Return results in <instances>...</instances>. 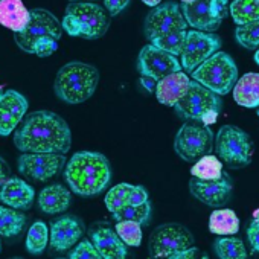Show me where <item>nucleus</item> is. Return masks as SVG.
<instances>
[{
	"label": "nucleus",
	"instance_id": "1",
	"mask_svg": "<svg viewBox=\"0 0 259 259\" xmlns=\"http://www.w3.org/2000/svg\"><path fill=\"white\" fill-rule=\"evenodd\" d=\"M14 145L22 153L66 154L72 145L70 128L57 113L37 110L29 113L17 126Z\"/></svg>",
	"mask_w": 259,
	"mask_h": 259
},
{
	"label": "nucleus",
	"instance_id": "2",
	"mask_svg": "<svg viewBox=\"0 0 259 259\" xmlns=\"http://www.w3.org/2000/svg\"><path fill=\"white\" fill-rule=\"evenodd\" d=\"M64 179L70 191L79 197H95L111 182L108 159L95 151L75 153L66 163Z\"/></svg>",
	"mask_w": 259,
	"mask_h": 259
},
{
	"label": "nucleus",
	"instance_id": "3",
	"mask_svg": "<svg viewBox=\"0 0 259 259\" xmlns=\"http://www.w3.org/2000/svg\"><path fill=\"white\" fill-rule=\"evenodd\" d=\"M99 84V70L82 61L64 64L55 78V95L66 104L76 105L93 96Z\"/></svg>",
	"mask_w": 259,
	"mask_h": 259
},
{
	"label": "nucleus",
	"instance_id": "4",
	"mask_svg": "<svg viewBox=\"0 0 259 259\" xmlns=\"http://www.w3.org/2000/svg\"><path fill=\"white\" fill-rule=\"evenodd\" d=\"M61 25L72 37L98 40L108 31L110 19L104 8L93 2H70Z\"/></svg>",
	"mask_w": 259,
	"mask_h": 259
},
{
	"label": "nucleus",
	"instance_id": "5",
	"mask_svg": "<svg viewBox=\"0 0 259 259\" xmlns=\"http://www.w3.org/2000/svg\"><path fill=\"white\" fill-rule=\"evenodd\" d=\"M223 107L220 95L209 90L195 79L191 81L189 89L183 98L176 104V111L180 117L192 122H201L203 125L215 123Z\"/></svg>",
	"mask_w": 259,
	"mask_h": 259
},
{
	"label": "nucleus",
	"instance_id": "6",
	"mask_svg": "<svg viewBox=\"0 0 259 259\" xmlns=\"http://www.w3.org/2000/svg\"><path fill=\"white\" fill-rule=\"evenodd\" d=\"M191 75L197 82L223 96L235 87L238 81V67L229 54L218 51L200 64Z\"/></svg>",
	"mask_w": 259,
	"mask_h": 259
},
{
	"label": "nucleus",
	"instance_id": "7",
	"mask_svg": "<svg viewBox=\"0 0 259 259\" xmlns=\"http://www.w3.org/2000/svg\"><path fill=\"white\" fill-rule=\"evenodd\" d=\"M215 150L218 157L230 169H241L251 163L253 142L244 130L235 125H223L218 130Z\"/></svg>",
	"mask_w": 259,
	"mask_h": 259
},
{
	"label": "nucleus",
	"instance_id": "8",
	"mask_svg": "<svg viewBox=\"0 0 259 259\" xmlns=\"http://www.w3.org/2000/svg\"><path fill=\"white\" fill-rule=\"evenodd\" d=\"M194 245V235L188 227L177 223H166L159 226L150 236L148 253L150 257H169L179 259V256Z\"/></svg>",
	"mask_w": 259,
	"mask_h": 259
},
{
	"label": "nucleus",
	"instance_id": "9",
	"mask_svg": "<svg viewBox=\"0 0 259 259\" xmlns=\"http://www.w3.org/2000/svg\"><path fill=\"white\" fill-rule=\"evenodd\" d=\"M174 150L185 162H197L213 150V133L209 125L183 123L176 135Z\"/></svg>",
	"mask_w": 259,
	"mask_h": 259
},
{
	"label": "nucleus",
	"instance_id": "10",
	"mask_svg": "<svg viewBox=\"0 0 259 259\" xmlns=\"http://www.w3.org/2000/svg\"><path fill=\"white\" fill-rule=\"evenodd\" d=\"M61 35H63V25L60 23L57 16H54L48 10L37 8L31 11V20L28 26L20 32H14V40L23 52L32 54L34 45L38 40L54 38L58 41Z\"/></svg>",
	"mask_w": 259,
	"mask_h": 259
},
{
	"label": "nucleus",
	"instance_id": "11",
	"mask_svg": "<svg viewBox=\"0 0 259 259\" xmlns=\"http://www.w3.org/2000/svg\"><path fill=\"white\" fill-rule=\"evenodd\" d=\"M180 7L188 25L203 32H215L230 14L229 0H195Z\"/></svg>",
	"mask_w": 259,
	"mask_h": 259
},
{
	"label": "nucleus",
	"instance_id": "12",
	"mask_svg": "<svg viewBox=\"0 0 259 259\" xmlns=\"http://www.w3.org/2000/svg\"><path fill=\"white\" fill-rule=\"evenodd\" d=\"M188 26L189 25L183 16L182 7L176 2H166L154 7L148 13V16L145 17L144 32L148 41L151 43L153 40L168 32L186 29Z\"/></svg>",
	"mask_w": 259,
	"mask_h": 259
},
{
	"label": "nucleus",
	"instance_id": "13",
	"mask_svg": "<svg viewBox=\"0 0 259 259\" xmlns=\"http://www.w3.org/2000/svg\"><path fill=\"white\" fill-rule=\"evenodd\" d=\"M221 49V38L212 32L189 31L186 35V43L182 52V67L186 73H192L200 64L209 60L213 54Z\"/></svg>",
	"mask_w": 259,
	"mask_h": 259
},
{
	"label": "nucleus",
	"instance_id": "14",
	"mask_svg": "<svg viewBox=\"0 0 259 259\" xmlns=\"http://www.w3.org/2000/svg\"><path fill=\"white\" fill-rule=\"evenodd\" d=\"M66 166V156L60 153H23L17 160L22 176L35 182H46Z\"/></svg>",
	"mask_w": 259,
	"mask_h": 259
},
{
	"label": "nucleus",
	"instance_id": "15",
	"mask_svg": "<svg viewBox=\"0 0 259 259\" xmlns=\"http://www.w3.org/2000/svg\"><path fill=\"white\" fill-rule=\"evenodd\" d=\"M138 69H139L141 75L151 76V78L160 81L171 73L180 72L183 67L176 55H172L163 49H159L150 43V45L144 46L139 52Z\"/></svg>",
	"mask_w": 259,
	"mask_h": 259
},
{
	"label": "nucleus",
	"instance_id": "16",
	"mask_svg": "<svg viewBox=\"0 0 259 259\" xmlns=\"http://www.w3.org/2000/svg\"><path fill=\"white\" fill-rule=\"evenodd\" d=\"M189 191L203 204L210 207H223L232 197L233 182L227 172H223V176L215 180H201L192 177L189 182Z\"/></svg>",
	"mask_w": 259,
	"mask_h": 259
},
{
	"label": "nucleus",
	"instance_id": "17",
	"mask_svg": "<svg viewBox=\"0 0 259 259\" xmlns=\"http://www.w3.org/2000/svg\"><path fill=\"white\" fill-rule=\"evenodd\" d=\"M29 104L17 90H8L0 99V136H8L23 120Z\"/></svg>",
	"mask_w": 259,
	"mask_h": 259
},
{
	"label": "nucleus",
	"instance_id": "18",
	"mask_svg": "<svg viewBox=\"0 0 259 259\" xmlns=\"http://www.w3.org/2000/svg\"><path fill=\"white\" fill-rule=\"evenodd\" d=\"M84 233V224L75 217H63L51 226V247L57 251H66L73 247Z\"/></svg>",
	"mask_w": 259,
	"mask_h": 259
},
{
	"label": "nucleus",
	"instance_id": "19",
	"mask_svg": "<svg viewBox=\"0 0 259 259\" xmlns=\"http://www.w3.org/2000/svg\"><path fill=\"white\" fill-rule=\"evenodd\" d=\"M90 238L104 259H123L126 256V244L120 239L116 229L98 224L90 230Z\"/></svg>",
	"mask_w": 259,
	"mask_h": 259
},
{
	"label": "nucleus",
	"instance_id": "20",
	"mask_svg": "<svg viewBox=\"0 0 259 259\" xmlns=\"http://www.w3.org/2000/svg\"><path fill=\"white\" fill-rule=\"evenodd\" d=\"M34 197H35L34 188L17 177L8 179L7 183L2 186V189H0V201L19 210L29 209L34 201Z\"/></svg>",
	"mask_w": 259,
	"mask_h": 259
},
{
	"label": "nucleus",
	"instance_id": "21",
	"mask_svg": "<svg viewBox=\"0 0 259 259\" xmlns=\"http://www.w3.org/2000/svg\"><path fill=\"white\" fill-rule=\"evenodd\" d=\"M191 79L185 72H176L157 82L156 98L160 104L168 107H176V104L183 98L186 90L189 89Z\"/></svg>",
	"mask_w": 259,
	"mask_h": 259
},
{
	"label": "nucleus",
	"instance_id": "22",
	"mask_svg": "<svg viewBox=\"0 0 259 259\" xmlns=\"http://www.w3.org/2000/svg\"><path fill=\"white\" fill-rule=\"evenodd\" d=\"M31 20V11H28L22 0H0V25L14 32L23 31Z\"/></svg>",
	"mask_w": 259,
	"mask_h": 259
},
{
	"label": "nucleus",
	"instance_id": "23",
	"mask_svg": "<svg viewBox=\"0 0 259 259\" xmlns=\"http://www.w3.org/2000/svg\"><path fill=\"white\" fill-rule=\"evenodd\" d=\"M38 206L48 215L61 213L70 206V191L63 185L46 186L38 195Z\"/></svg>",
	"mask_w": 259,
	"mask_h": 259
},
{
	"label": "nucleus",
	"instance_id": "24",
	"mask_svg": "<svg viewBox=\"0 0 259 259\" xmlns=\"http://www.w3.org/2000/svg\"><path fill=\"white\" fill-rule=\"evenodd\" d=\"M235 102L241 107L257 108L259 107V73L248 72L242 75L233 87Z\"/></svg>",
	"mask_w": 259,
	"mask_h": 259
},
{
	"label": "nucleus",
	"instance_id": "25",
	"mask_svg": "<svg viewBox=\"0 0 259 259\" xmlns=\"http://www.w3.org/2000/svg\"><path fill=\"white\" fill-rule=\"evenodd\" d=\"M209 230L221 236L235 235L239 230V220L236 213L230 209H217L210 213Z\"/></svg>",
	"mask_w": 259,
	"mask_h": 259
},
{
	"label": "nucleus",
	"instance_id": "26",
	"mask_svg": "<svg viewBox=\"0 0 259 259\" xmlns=\"http://www.w3.org/2000/svg\"><path fill=\"white\" fill-rule=\"evenodd\" d=\"M229 10L233 22L238 26L259 20V0H233Z\"/></svg>",
	"mask_w": 259,
	"mask_h": 259
},
{
	"label": "nucleus",
	"instance_id": "27",
	"mask_svg": "<svg viewBox=\"0 0 259 259\" xmlns=\"http://www.w3.org/2000/svg\"><path fill=\"white\" fill-rule=\"evenodd\" d=\"M26 224V217L14 207L0 206V236L13 238L19 235Z\"/></svg>",
	"mask_w": 259,
	"mask_h": 259
},
{
	"label": "nucleus",
	"instance_id": "28",
	"mask_svg": "<svg viewBox=\"0 0 259 259\" xmlns=\"http://www.w3.org/2000/svg\"><path fill=\"white\" fill-rule=\"evenodd\" d=\"M223 162L220 157L213 154H206L201 159H198L194 166L191 168L192 177L201 179V180H215L223 176Z\"/></svg>",
	"mask_w": 259,
	"mask_h": 259
},
{
	"label": "nucleus",
	"instance_id": "29",
	"mask_svg": "<svg viewBox=\"0 0 259 259\" xmlns=\"http://www.w3.org/2000/svg\"><path fill=\"white\" fill-rule=\"evenodd\" d=\"M111 217L114 221H136L142 226H147L151 217L150 200L142 204H126L117 212H113Z\"/></svg>",
	"mask_w": 259,
	"mask_h": 259
},
{
	"label": "nucleus",
	"instance_id": "30",
	"mask_svg": "<svg viewBox=\"0 0 259 259\" xmlns=\"http://www.w3.org/2000/svg\"><path fill=\"white\" fill-rule=\"evenodd\" d=\"M213 250L220 259H244V257H247L245 245L238 238H229V236L218 238L213 242Z\"/></svg>",
	"mask_w": 259,
	"mask_h": 259
},
{
	"label": "nucleus",
	"instance_id": "31",
	"mask_svg": "<svg viewBox=\"0 0 259 259\" xmlns=\"http://www.w3.org/2000/svg\"><path fill=\"white\" fill-rule=\"evenodd\" d=\"M49 241V229L43 221H37L31 226L26 236V250L32 254H40L45 251Z\"/></svg>",
	"mask_w": 259,
	"mask_h": 259
},
{
	"label": "nucleus",
	"instance_id": "32",
	"mask_svg": "<svg viewBox=\"0 0 259 259\" xmlns=\"http://www.w3.org/2000/svg\"><path fill=\"white\" fill-rule=\"evenodd\" d=\"M186 35H188L186 29L172 31V32H168V34L153 40L151 45H154L156 48L163 49V51L179 57L183 52V48H185V43H186Z\"/></svg>",
	"mask_w": 259,
	"mask_h": 259
},
{
	"label": "nucleus",
	"instance_id": "33",
	"mask_svg": "<svg viewBox=\"0 0 259 259\" xmlns=\"http://www.w3.org/2000/svg\"><path fill=\"white\" fill-rule=\"evenodd\" d=\"M133 189H135V185H130V183H119L113 186L105 195L107 209L113 213L122 209L123 206H126L130 203V197H132Z\"/></svg>",
	"mask_w": 259,
	"mask_h": 259
},
{
	"label": "nucleus",
	"instance_id": "34",
	"mask_svg": "<svg viewBox=\"0 0 259 259\" xmlns=\"http://www.w3.org/2000/svg\"><path fill=\"white\" fill-rule=\"evenodd\" d=\"M114 229L126 245L139 247L142 244V224L136 221H116Z\"/></svg>",
	"mask_w": 259,
	"mask_h": 259
},
{
	"label": "nucleus",
	"instance_id": "35",
	"mask_svg": "<svg viewBox=\"0 0 259 259\" xmlns=\"http://www.w3.org/2000/svg\"><path fill=\"white\" fill-rule=\"evenodd\" d=\"M236 41L245 49H259V20L238 26L235 31Z\"/></svg>",
	"mask_w": 259,
	"mask_h": 259
},
{
	"label": "nucleus",
	"instance_id": "36",
	"mask_svg": "<svg viewBox=\"0 0 259 259\" xmlns=\"http://www.w3.org/2000/svg\"><path fill=\"white\" fill-rule=\"evenodd\" d=\"M69 257L70 259H101L102 256L99 254L93 242L84 239L70 251Z\"/></svg>",
	"mask_w": 259,
	"mask_h": 259
},
{
	"label": "nucleus",
	"instance_id": "37",
	"mask_svg": "<svg viewBox=\"0 0 259 259\" xmlns=\"http://www.w3.org/2000/svg\"><path fill=\"white\" fill-rule=\"evenodd\" d=\"M57 49H58V41L57 40H54V38H41L34 45V52L32 54H35L40 58H46V57H51L54 52H57Z\"/></svg>",
	"mask_w": 259,
	"mask_h": 259
},
{
	"label": "nucleus",
	"instance_id": "38",
	"mask_svg": "<svg viewBox=\"0 0 259 259\" xmlns=\"http://www.w3.org/2000/svg\"><path fill=\"white\" fill-rule=\"evenodd\" d=\"M247 239L254 253H259V217H253L247 227Z\"/></svg>",
	"mask_w": 259,
	"mask_h": 259
},
{
	"label": "nucleus",
	"instance_id": "39",
	"mask_svg": "<svg viewBox=\"0 0 259 259\" xmlns=\"http://www.w3.org/2000/svg\"><path fill=\"white\" fill-rule=\"evenodd\" d=\"M130 4V0H104V5L108 11V14L111 17L117 16L119 13H122Z\"/></svg>",
	"mask_w": 259,
	"mask_h": 259
},
{
	"label": "nucleus",
	"instance_id": "40",
	"mask_svg": "<svg viewBox=\"0 0 259 259\" xmlns=\"http://www.w3.org/2000/svg\"><path fill=\"white\" fill-rule=\"evenodd\" d=\"M10 166H8V163L0 157V188H2L5 183H7V180L10 179Z\"/></svg>",
	"mask_w": 259,
	"mask_h": 259
},
{
	"label": "nucleus",
	"instance_id": "41",
	"mask_svg": "<svg viewBox=\"0 0 259 259\" xmlns=\"http://www.w3.org/2000/svg\"><path fill=\"white\" fill-rule=\"evenodd\" d=\"M157 79H154V78H151V76H145V75H142L141 76V84L144 85V89L145 90H148V92H156V89H157Z\"/></svg>",
	"mask_w": 259,
	"mask_h": 259
},
{
	"label": "nucleus",
	"instance_id": "42",
	"mask_svg": "<svg viewBox=\"0 0 259 259\" xmlns=\"http://www.w3.org/2000/svg\"><path fill=\"white\" fill-rule=\"evenodd\" d=\"M142 2H144L145 5H148V7L154 8V7H157V5H160V4H162V0H142Z\"/></svg>",
	"mask_w": 259,
	"mask_h": 259
},
{
	"label": "nucleus",
	"instance_id": "43",
	"mask_svg": "<svg viewBox=\"0 0 259 259\" xmlns=\"http://www.w3.org/2000/svg\"><path fill=\"white\" fill-rule=\"evenodd\" d=\"M254 61H256V64H259V49H257L256 54H254Z\"/></svg>",
	"mask_w": 259,
	"mask_h": 259
},
{
	"label": "nucleus",
	"instance_id": "44",
	"mask_svg": "<svg viewBox=\"0 0 259 259\" xmlns=\"http://www.w3.org/2000/svg\"><path fill=\"white\" fill-rule=\"evenodd\" d=\"M70 2H96V0H70Z\"/></svg>",
	"mask_w": 259,
	"mask_h": 259
},
{
	"label": "nucleus",
	"instance_id": "45",
	"mask_svg": "<svg viewBox=\"0 0 259 259\" xmlns=\"http://www.w3.org/2000/svg\"><path fill=\"white\" fill-rule=\"evenodd\" d=\"M182 4H192V2H195V0H180Z\"/></svg>",
	"mask_w": 259,
	"mask_h": 259
},
{
	"label": "nucleus",
	"instance_id": "46",
	"mask_svg": "<svg viewBox=\"0 0 259 259\" xmlns=\"http://www.w3.org/2000/svg\"><path fill=\"white\" fill-rule=\"evenodd\" d=\"M4 85H0V99H2V96H4Z\"/></svg>",
	"mask_w": 259,
	"mask_h": 259
},
{
	"label": "nucleus",
	"instance_id": "47",
	"mask_svg": "<svg viewBox=\"0 0 259 259\" xmlns=\"http://www.w3.org/2000/svg\"><path fill=\"white\" fill-rule=\"evenodd\" d=\"M256 113H257V117H259V107H257V110H256Z\"/></svg>",
	"mask_w": 259,
	"mask_h": 259
},
{
	"label": "nucleus",
	"instance_id": "48",
	"mask_svg": "<svg viewBox=\"0 0 259 259\" xmlns=\"http://www.w3.org/2000/svg\"><path fill=\"white\" fill-rule=\"evenodd\" d=\"M0 250H2V242H0Z\"/></svg>",
	"mask_w": 259,
	"mask_h": 259
}]
</instances>
